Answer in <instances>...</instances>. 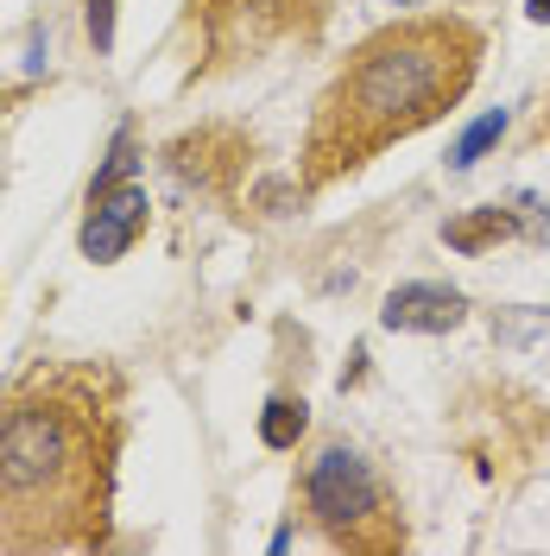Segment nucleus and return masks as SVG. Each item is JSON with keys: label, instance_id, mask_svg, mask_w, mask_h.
Masks as SVG:
<instances>
[{"label": "nucleus", "instance_id": "nucleus-7", "mask_svg": "<svg viewBox=\"0 0 550 556\" xmlns=\"http://www.w3.org/2000/svg\"><path fill=\"white\" fill-rule=\"evenodd\" d=\"M304 424H310L304 399H273V405L260 412V443H266V450H298Z\"/></svg>", "mask_w": 550, "mask_h": 556}, {"label": "nucleus", "instance_id": "nucleus-3", "mask_svg": "<svg viewBox=\"0 0 550 556\" xmlns=\"http://www.w3.org/2000/svg\"><path fill=\"white\" fill-rule=\"evenodd\" d=\"M304 493H310L316 525H323L329 538H342V544H367L361 525L379 519V481H374V468H367L354 450H323L316 455Z\"/></svg>", "mask_w": 550, "mask_h": 556}, {"label": "nucleus", "instance_id": "nucleus-5", "mask_svg": "<svg viewBox=\"0 0 550 556\" xmlns=\"http://www.w3.org/2000/svg\"><path fill=\"white\" fill-rule=\"evenodd\" d=\"M462 291H449V285H399L392 298H386V311L379 323L386 329H399V336H443L462 323Z\"/></svg>", "mask_w": 550, "mask_h": 556}, {"label": "nucleus", "instance_id": "nucleus-8", "mask_svg": "<svg viewBox=\"0 0 550 556\" xmlns=\"http://www.w3.org/2000/svg\"><path fill=\"white\" fill-rule=\"evenodd\" d=\"M500 134H507V108H493V114H482L475 127H462V139L449 146V165H455V172H468L487 146H500Z\"/></svg>", "mask_w": 550, "mask_h": 556}, {"label": "nucleus", "instance_id": "nucleus-11", "mask_svg": "<svg viewBox=\"0 0 550 556\" xmlns=\"http://www.w3.org/2000/svg\"><path fill=\"white\" fill-rule=\"evenodd\" d=\"M392 7H424V0H392Z\"/></svg>", "mask_w": 550, "mask_h": 556}, {"label": "nucleus", "instance_id": "nucleus-9", "mask_svg": "<svg viewBox=\"0 0 550 556\" xmlns=\"http://www.w3.org/2000/svg\"><path fill=\"white\" fill-rule=\"evenodd\" d=\"M89 38H96V51L114 45V0H89Z\"/></svg>", "mask_w": 550, "mask_h": 556}, {"label": "nucleus", "instance_id": "nucleus-1", "mask_svg": "<svg viewBox=\"0 0 550 556\" xmlns=\"http://www.w3.org/2000/svg\"><path fill=\"white\" fill-rule=\"evenodd\" d=\"M114 424L96 380L51 374L0 405V551H96Z\"/></svg>", "mask_w": 550, "mask_h": 556}, {"label": "nucleus", "instance_id": "nucleus-10", "mask_svg": "<svg viewBox=\"0 0 550 556\" xmlns=\"http://www.w3.org/2000/svg\"><path fill=\"white\" fill-rule=\"evenodd\" d=\"M525 13H532V20H550V0H532V7H525Z\"/></svg>", "mask_w": 550, "mask_h": 556}, {"label": "nucleus", "instance_id": "nucleus-4", "mask_svg": "<svg viewBox=\"0 0 550 556\" xmlns=\"http://www.w3.org/2000/svg\"><path fill=\"white\" fill-rule=\"evenodd\" d=\"M139 228H146V190H139V184H114L102 197H89L83 253H89L96 266H108V260H121V253L139 241Z\"/></svg>", "mask_w": 550, "mask_h": 556}, {"label": "nucleus", "instance_id": "nucleus-2", "mask_svg": "<svg viewBox=\"0 0 550 556\" xmlns=\"http://www.w3.org/2000/svg\"><path fill=\"white\" fill-rule=\"evenodd\" d=\"M475 51H482V38L462 20H412V26H392L374 45H361V58L329 89L323 121H316L323 172L361 165L386 139L417 134L424 121H437L468 89Z\"/></svg>", "mask_w": 550, "mask_h": 556}, {"label": "nucleus", "instance_id": "nucleus-6", "mask_svg": "<svg viewBox=\"0 0 550 556\" xmlns=\"http://www.w3.org/2000/svg\"><path fill=\"white\" fill-rule=\"evenodd\" d=\"M507 235H518V215L513 208H482V215H468V222H449L443 228V241L449 247H462V253H482L487 241H507Z\"/></svg>", "mask_w": 550, "mask_h": 556}]
</instances>
